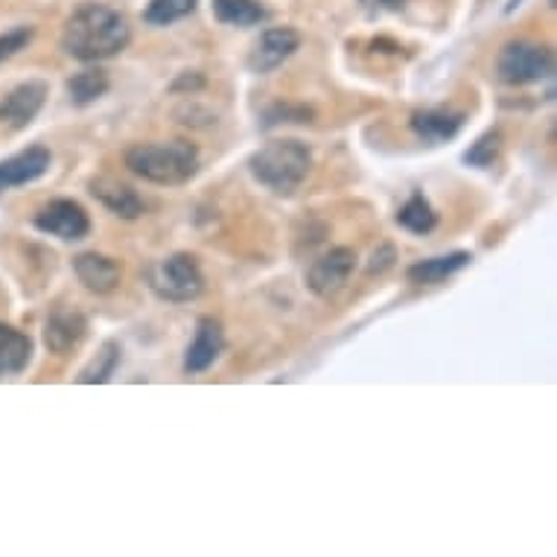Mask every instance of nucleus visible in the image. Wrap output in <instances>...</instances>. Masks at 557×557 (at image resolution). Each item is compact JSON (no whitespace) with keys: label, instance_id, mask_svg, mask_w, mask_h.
Returning <instances> with one entry per match:
<instances>
[{"label":"nucleus","instance_id":"nucleus-3","mask_svg":"<svg viewBox=\"0 0 557 557\" xmlns=\"http://www.w3.org/2000/svg\"><path fill=\"white\" fill-rule=\"evenodd\" d=\"M248 170L265 190L277 193V196H293L312 173V149L293 137L269 140L265 147H260L248 158Z\"/></svg>","mask_w":557,"mask_h":557},{"label":"nucleus","instance_id":"nucleus-4","mask_svg":"<svg viewBox=\"0 0 557 557\" xmlns=\"http://www.w3.org/2000/svg\"><path fill=\"white\" fill-rule=\"evenodd\" d=\"M147 284L161 301L190 304L196 301L201 295V289H205V274H201L196 257L170 255L149 265Z\"/></svg>","mask_w":557,"mask_h":557},{"label":"nucleus","instance_id":"nucleus-25","mask_svg":"<svg viewBox=\"0 0 557 557\" xmlns=\"http://www.w3.org/2000/svg\"><path fill=\"white\" fill-rule=\"evenodd\" d=\"M394 260H397V251H394V246H388V243H385V246H380L374 255H371V263H368V274L388 272V269L394 265Z\"/></svg>","mask_w":557,"mask_h":557},{"label":"nucleus","instance_id":"nucleus-15","mask_svg":"<svg viewBox=\"0 0 557 557\" xmlns=\"http://www.w3.org/2000/svg\"><path fill=\"white\" fill-rule=\"evenodd\" d=\"M461 126H465V114L461 111L426 109L411 114V132L421 137L423 144H432V147L453 140L461 132Z\"/></svg>","mask_w":557,"mask_h":557},{"label":"nucleus","instance_id":"nucleus-12","mask_svg":"<svg viewBox=\"0 0 557 557\" xmlns=\"http://www.w3.org/2000/svg\"><path fill=\"white\" fill-rule=\"evenodd\" d=\"M74 272L79 277V284L88 293L97 295H111L123 281V269H120L117 260L97 255V251H85V255L74 257Z\"/></svg>","mask_w":557,"mask_h":557},{"label":"nucleus","instance_id":"nucleus-24","mask_svg":"<svg viewBox=\"0 0 557 557\" xmlns=\"http://www.w3.org/2000/svg\"><path fill=\"white\" fill-rule=\"evenodd\" d=\"M29 41H33V27H15L10 33H3L0 36V62L18 55L21 50H27Z\"/></svg>","mask_w":557,"mask_h":557},{"label":"nucleus","instance_id":"nucleus-10","mask_svg":"<svg viewBox=\"0 0 557 557\" xmlns=\"http://www.w3.org/2000/svg\"><path fill=\"white\" fill-rule=\"evenodd\" d=\"M50 164H53V156L47 147H29L18 156L0 161V193L38 182L41 175H47Z\"/></svg>","mask_w":557,"mask_h":557},{"label":"nucleus","instance_id":"nucleus-1","mask_svg":"<svg viewBox=\"0 0 557 557\" xmlns=\"http://www.w3.org/2000/svg\"><path fill=\"white\" fill-rule=\"evenodd\" d=\"M128 41L132 27L117 10L102 3H85L67 18L59 45L76 62H102L123 53Z\"/></svg>","mask_w":557,"mask_h":557},{"label":"nucleus","instance_id":"nucleus-23","mask_svg":"<svg viewBox=\"0 0 557 557\" xmlns=\"http://www.w3.org/2000/svg\"><path fill=\"white\" fill-rule=\"evenodd\" d=\"M503 152V135L499 132H484L479 140H475L473 147L465 152V164L479 166V170H487V166H494V161Z\"/></svg>","mask_w":557,"mask_h":557},{"label":"nucleus","instance_id":"nucleus-9","mask_svg":"<svg viewBox=\"0 0 557 557\" xmlns=\"http://www.w3.org/2000/svg\"><path fill=\"white\" fill-rule=\"evenodd\" d=\"M47 100V85L41 79H29V83L12 88L3 100H0V123L10 128H27L38 117V111Z\"/></svg>","mask_w":557,"mask_h":557},{"label":"nucleus","instance_id":"nucleus-7","mask_svg":"<svg viewBox=\"0 0 557 557\" xmlns=\"http://www.w3.org/2000/svg\"><path fill=\"white\" fill-rule=\"evenodd\" d=\"M36 228L64 243H79L91 234V216L74 199H55L45 205L36 216Z\"/></svg>","mask_w":557,"mask_h":557},{"label":"nucleus","instance_id":"nucleus-26","mask_svg":"<svg viewBox=\"0 0 557 557\" xmlns=\"http://www.w3.org/2000/svg\"><path fill=\"white\" fill-rule=\"evenodd\" d=\"M312 111H307V109H293V106H274L272 111H269V114H265V126H269V123H272L274 117H293V123H310V117Z\"/></svg>","mask_w":557,"mask_h":557},{"label":"nucleus","instance_id":"nucleus-19","mask_svg":"<svg viewBox=\"0 0 557 557\" xmlns=\"http://www.w3.org/2000/svg\"><path fill=\"white\" fill-rule=\"evenodd\" d=\"M213 12L228 27H255L265 18V10L257 0H213Z\"/></svg>","mask_w":557,"mask_h":557},{"label":"nucleus","instance_id":"nucleus-8","mask_svg":"<svg viewBox=\"0 0 557 557\" xmlns=\"http://www.w3.org/2000/svg\"><path fill=\"white\" fill-rule=\"evenodd\" d=\"M298 47H301V36L293 27L265 29L263 36L257 38V45L251 47V53H248V71L251 74H272L281 64L293 59Z\"/></svg>","mask_w":557,"mask_h":557},{"label":"nucleus","instance_id":"nucleus-20","mask_svg":"<svg viewBox=\"0 0 557 557\" xmlns=\"http://www.w3.org/2000/svg\"><path fill=\"white\" fill-rule=\"evenodd\" d=\"M109 91V74L106 71H83L67 79V97L74 106H91Z\"/></svg>","mask_w":557,"mask_h":557},{"label":"nucleus","instance_id":"nucleus-22","mask_svg":"<svg viewBox=\"0 0 557 557\" xmlns=\"http://www.w3.org/2000/svg\"><path fill=\"white\" fill-rule=\"evenodd\" d=\"M196 3L199 0H149L147 12H144V21L149 27H170L175 21L187 18L196 12Z\"/></svg>","mask_w":557,"mask_h":557},{"label":"nucleus","instance_id":"nucleus-21","mask_svg":"<svg viewBox=\"0 0 557 557\" xmlns=\"http://www.w3.org/2000/svg\"><path fill=\"white\" fill-rule=\"evenodd\" d=\"M120 345L117 342H102V347L97 350V357L83 368V374H79V383L83 385H102L109 383L114 371L120 366Z\"/></svg>","mask_w":557,"mask_h":557},{"label":"nucleus","instance_id":"nucleus-2","mask_svg":"<svg viewBox=\"0 0 557 557\" xmlns=\"http://www.w3.org/2000/svg\"><path fill=\"white\" fill-rule=\"evenodd\" d=\"M199 149L190 140H156V144H135L126 152L128 173L161 187H178L199 173Z\"/></svg>","mask_w":557,"mask_h":557},{"label":"nucleus","instance_id":"nucleus-6","mask_svg":"<svg viewBox=\"0 0 557 557\" xmlns=\"http://www.w3.org/2000/svg\"><path fill=\"white\" fill-rule=\"evenodd\" d=\"M354 272H357V251L347 246L330 248L327 255L312 260V265L307 269V289L319 298H333L345 289Z\"/></svg>","mask_w":557,"mask_h":557},{"label":"nucleus","instance_id":"nucleus-14","mask_svg":"<svg viewBox=\"0 0 557 557\" xmlns=\"http://www.w3.org/2000/svg\"><path fill=\"white\" fill-rule=\"evenodd\" d=\"M91 196L100 201L102 208H109L114 216L120 220H140L144 216V199L137 196L128 184L111 178V175H100V178H91Z\"/></svg>","mask_w":557,"mask_h":557},{"label":"nucleus","instance_id":"nucleus-27","mask_svg":"<svg viewBox=\"0 0 557 557\" xmlns=\"http://www.w3.org/2000/svg\"><path fill=\"white\" fill-rule=\"evenodd\" d=\"M368 10H400L403 0H359Z\"/></svg>","mask_w":557,"mask_h":557},{"label":"nucleus","instance_id":"nucleus-11","mask_svg":"<svg viewBox=\"0 0 557 557\" xmlns=\"http://www.w3.org/2000/svg\"><path fill=\"white\" fill-rule=\"evenodd\" d=\"M225 350V333L216 319H199L196 324V336H193L187 354H184V371L187 374H201L220 359Z\"/></svg>","mask_w":557,"mask_h":557},{"label":"nucleus","instance_id":"nucleus-13","mask_svg":"<svg viewBox=\"0 0 557 557\" xmlns=\"http://www.w3.org/2000/svg\"><path fill=\"white\" fill-rule=\"evenodd\" d=\"M88 336V319L79 310H53L45 324V345L59 357L71 354Z\"/></svg>","mask_w":557,"mask_h":557},{"label":"nucleus","instance_id":"nucleus-5","mask_svg":"<svg viewBox=\"0 0 557 557\" xmlns=\"http://www.w3.org/2000/svg\"><path fill=\"white\" fill-rule=\"evenodd\" d=\"M555 71V55L546 45L537 41H511L503 47V53L496 59V74L505 85H534L548 79Z\"/></svg>","mask_w":557,"mask_h":557},{"label":"nucleus","instance_id":"nucleus-18","mask_svg":"<svg viewBox=\"0 0 557 557\" xmlns=\"http://www.w3.org/2000/svg\"><path fill=\"white\" fill-rule=\"evenodd\" d=\"M397 225L409 231V234H430L438 225V213L432 211L430 199L423 193H414L397 211Z\"/></svg>","mask_w":557,"mask_h":557},{"label":"nucleus","instance_id":"nucleus-17","mask_svg":"<svg viewBox=\"0 0 557 557\" xmlns=\"http://www.w3.org/2000/svg\"><path fill=\"white\" fill-rule=\"evenodd\" d=\"M33 359V342L27 333L0 324V380L21 374Z\"/></svg>","mask_w":557,"mask_h":557},{"label":"nucleus","instance_id":"nucleus-16","mask_svg":"<svg viewBox=\"0 0 557 557\" xmlns=\"http://www.w3.org/2000/svg\"><path fill=\"white\" fill-rule=\"evenodd\" d=\"M473 255L470 251H449V255L441 257H430V260H421V263L409 265V277L411 284H421V286H435L444 284L447 277H453L456 272H461L465 265H470Z\"/></svg>","mask_w":557,"mask_h":557}]
</instances>
